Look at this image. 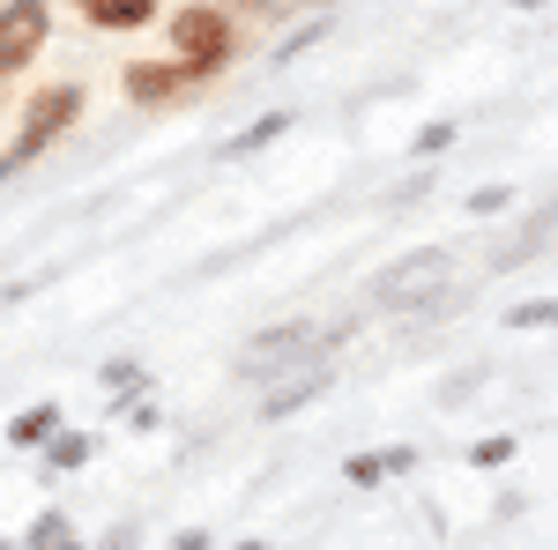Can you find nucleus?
Segmentation results:
<instances>
[{
	"label": "nucleus",
	"instance_id": "nucleus-1",
	"mask_svg": "<svg viewBox=\"0 0 558 550\" xmlns=\"http://www.w3.org/2000/svg\"><path fill=\"white\" fill-rule=\"evenodd\" d=\"M447 276H454L447 246H410L402 260H387L380 276H373V297H380L387 313H417L432 297H447Z\"/></svg>",
	"mask_w": 558,
	"mask_h": 550
},
{
	"label": "nucleus",
	"instance_id": "nucleus-2",
	"mask_svg": "<svg viewBox=\"0 0 558 550\" xmlns=\"http://www.w3.org/2000/svg\"><path fill=\"white\" fill-rule=\"evenodd\" d=\"M83 120V83H45L38 97H31V112H23V134H15V149H8V164H31V157H45L60 134Z\"/></svg>",
	"mask_w": 558,
	"mask_h": 550
},
{
	"label": "nucleus",
	"instance_id": "nucleus-3",
	"mask_svg": "<svg viewBox=\"0 0 558 550\" xmlns=\"http://www.w3.org/2000/svg\"><path fill=\"white\" fill-rule=\"evenodd\" d=\"M172 45H179V68H186V83H202V75H216L223 60H231V15L223 8H179L172 15Z\"/></svg>",
	"mask_w": 558,
	"mask_h": 550
},
{
	"label": "nucleus",
	"instance_id": "nucleus-4",
	"mask_svg": "<svg viewBox=\"0 0 558 550\" xmlns=\"http://www.w3.org/2000/svg\"><path fill=\"white\" fill-rule=\"evenodd\" d=\"M52 38V0H8L0 8V75H23Z\"/></svg>",
	"mask_w": 558,
	"mask_h": 550
},
{
	"label": "nucleus",
	"instance_id": "nucleus-5",
	"mask_svg": "<svg viewBox=\"0 0 558 550\" xmlns=\"http://www.w3.org/2000/svg\"><path fill=\"white\" fill-rule=\"evenodd\" d=\"M313 394H328V350H313V357H291V365H276V372H268V394H260V417H268V424L299 417Z\"/></svg>",
	"mask_w": 558,
	"mask_h": 550
},
{
	"label": "nucleus",
	"instance_id": "nucleus-6",
	"mask_svg": "<svg viewBox=\"0 0 558 550\" xmlns=\"http://www.w3.org/2000/svg\"><path fill=\"white\" fill-rule=\"evenodd\" d=\"M291 350H320V335L291 320V328H268V335L246 342V372H276V365H291Z\"/></svg>",
	"mask_w": 558,
	"mask_h": 550
},
{
	"label": "nucleus",
	"instance_id": "nucleus-7",
	"mask_svg": "<svg viewBox=\"0 0 558 550\" xmlns=\"http://www.w3.org/2000/svg\"><path fill=\"white\" fill-rule=\"evenodd\" d=\"M120 83H128L134 105H165V97H179V89H186V68H172V60H134Z\"/></svg>",
	"mask_w": 558,
	"mask_h": 550
},
{
	"label": "nucleus",
	"instance_id": "nucleus-8",
	"mask_svg": "<svg viewBox=\"0 0 558 550\" xmlns=\"http://www.w3.org/2000/svg\"><path fill=\"white\" fill-rule=\"evenodd\" d=\"M83 8L89 30H142V23H157V0H75Z\"/></svg>",
	"mask_w": 558,
	"mask_h": 550
},
{
	"label": "nucleus",
	"instance_id": "nucleus-9",
	"mask_svg": "<svg viewBox=\"0 0 558 550\" xmlns=\"http://www.w3.org/2000/svg\"><path fill=\"white\" fill-rule=\"evenodd\" d=\"M52 431H60V402H31L23 417L8 424V447H45Z\"/></svg>",
	"mask_w": 558,
	"mask_h": 550
},
{
	"label": "nucleus",
	"instance_id": "nucleus-10",
	"mask_svg": "<svg viewBox=\"0 0 558 550\" xmlns=\"http://www.w3.org/2000/svg\"><path fill=\"white\" fill-rule=\"evenodd\" d=\"M89 454H97V439H83V431H52V439H45V468H52V476L83 468Z\"/></svg>",
	"mask_w": 558,
	"mask_h": 550
},
{
	"label": "nucleus",
	"instance_id": "nucleus-11",
	"mask_svg": "<svg viewBox=\"0 0 558 550\" xmlns=\"http://www.w3.org/2000/svg\"><path fill=\"white\" fill-rule=\"evenodd\" d=\"M283 134H291V112H268L260 127H246L239 142H231V157H254V149H268V142H283Z\"/></svg>",
	"mask_w": 558,
	"mask_h": 550
},
{
	"label": "nucleus",
	"instance_id": "nucleus-12",
	"mask_svg": "<svg viewBox=\"0 0 558 550\" xmlns=\"http://www.w3.org/2000/svg\"><path fill=\"white\" fill-rule=\"evenodd\" d=\"M60 543H75L68 513H38V521H31V550H60Z\"/></svg>",
	"mask_w": 558,
	"mask_h": 550
},
{
	"label": "nucleus",
	"instance_id": "nucleus-13",
	"mask_svg": "<svg viewBox=\"0 0 558 550\" xmlns=\"http://www.w3.org/2000/svg\"><path fill=\"white\" fill-rule=\"evenodd\" d=\"M507 328H558V297H536V305H514Z\"/></svg>",
	"mask_w": 558,
	"mask_h": 550
},
{
	"label": "nucleus",
	"instance_id": "nucleus-14",
	"mask_svg": "<svg viewBox=\"0 0 558 550\" xmlns=\"http://www.w3.org/2000/svg\"><path fill=\"white\" fill-rule=\"evenodd\" d=\"M476 468H499V462H514V439L507 431H492V439H476V454H470Z\"/></svg>",
	"mask_w": 558,
	"mask_h": 550
},
{
	"label": "nucleus",
	"instance_id": "nucleus-15",
	"mask_svg": "<svg viewBox=\"0 0 558 550\" xmlns=\"http://www.w3.org/2000/svg\"><path fill=\"white\" fill-rule=\"evenodd\" d=\"M357 491H373V484H387V468H380V454H350V468H343Z\"/></svg>",
	"mask_w": 558,
	"mask_h": 550
},
{
	"label": "nucleus",
	"instance_id": "nucleus-16",
	"mask_svg": "<svg viewBox=\"0 0 558 550\" xmlns=\"http://www.w3.org/2000/svg\"><path fill=\"white\" fill-rule=\"evenodd\" d=\"M105 387H120V394L142 387V365H134V357H112V365H105Z\"/></svg>",
	"mask_w": 558,
	"mask_h": 550
},
{
	"label": "nucleus",
	"instance_id": "nucleus-17",
	"mask_svg": "<svg viewBox=\"0 0 558 550\" xmlns=\"http://www.w3.org/2000/svg\"><path fill=\"white\" fill-rule=\"evenodd\" d=\"M447 142H454V127H447V120H432V127L417 134V157H439V149H447Z\"/></svg>",
	"mask_w": 558,
	"mask_h": 550
},
{
	"label": "nucleus",
	"instance_id": "nucleus-18",
	"mask_svg": "<svg viewBox=\"0 0 558 550\" xmlns=\"http://www.w3.org/2000/svg\"><path fill=\"white\" fill-rule=\"evenodd\" d=\"M470 209H476V216H492V209H507V186H484V194H470Z\"/></svg>",
	"mask_w": 558,
	"mask_h": 550
},
{
	"label": "nucleus",
	"instance_id": "nucleus-19",
	"mask_svg": "<svg viewBox=\"0 0 558 550\" xmlns=\"http://www.w3.org/2000/svg\"><path fill=\"white\" fill-rule=\"evenodd\" d=\"M231 8H246V15H276V0H231Z\"/></svg>",
	"mask_w": 558,
	"mask_h": 550
},
{
	"label": "nucleus",
	"instance_id": "nucleus-20",
	"mask_svg": "<svg viewBox=\"0 0 558 550\" xmlns=\"http://www.w3.org/2000/svg\"><path fill=\"white\" fill-rule=\"evenodd\" d=\"M507 8H521V15H536V8H551V0H507Z\"/></svg>",
	"mask_w": 558,
	"mask_h": 550
},
{
	"label": "nucleus",
	"instance_id": "nucleus-21",
	"mask_svg": "<svg viewBox=\"0 0 558 550\" xmlns=\"http://www.w3.org/2000/svg\"><path fill=\"white\" fill-rule=\"evenodd\" d=\"M239 550H260V543H239Z\"/></svg>",
	"mask_w": 558,
	"mask_h": 550
},
{
	"label": "nucleus",
	"instance_id": "nucleus-22",
	"mask_svg": "<svg viewBox=\"0 0 558 550\" xmlns=\"http://www.w3.org/2000/svg\"><path fill=\"white\" fill-rule=\"evenodd\" d=\"M0 83H8V75H0Z\"/></svg>",
	"mask_w": 558,
	"mask_h": 550
}]
</instances>
